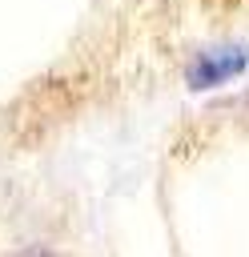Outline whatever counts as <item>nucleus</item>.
Wrapping results in <instances>:
<instances>
[{"instance_id":"obj_1","label":"nucleus","mask_w":249,"mask_h":257,"mask_svg":"<svg viewBox=\"0 0 249 257\" xmlns=\"http://www.w3.org/2000/svg\"><path fill=\"white\" fill-rule=\"evenodd\" d=\"M241 76H249V40L245 36H229V40H213V44H201L185 68H181V80L193 96H205V92H221L229 84H237Z\"/></svg>"},{"instance_id":"obj_2","label":"nucleus","mask_w":249,"mask_h":257,"mask_svg":"<svg viewBox=\"0 0 249 257\" xmlns=\"http://www.w3.org/2000/svg\"><path fill=\"white\" fill-rule=\"evenodd\" d=\"M16 257H52V249H48V245H40V241H32V245L16 249Z\"/></svg>"},{"instance_id":"obj_3","label":"nucleus","mask_w":249,"mask_h":257,"mask_svg":"<svg viewBox=\"0 0 249 257\" xmlns=\"http://www.w3.org/2000/svg\"><path fill=\"white\" fill-rule=\"evenodd\" d=\"M229 104H237V108H245V112H249V88H245V92H241L237 100H229Z\"/></svg>"}]
</instances>
